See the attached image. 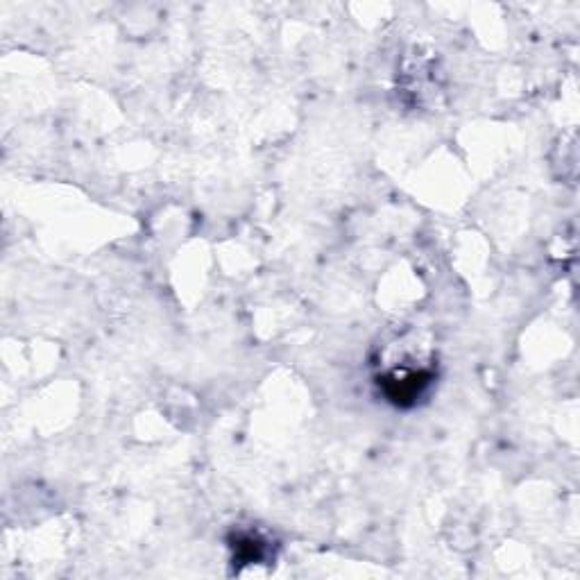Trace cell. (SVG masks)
Instances as JSON below:
<instances>
[{
    "instance_id": "1",
    "label": "cell",
    "mask_w": 580,
    "mask_h": 580,
    "mask_svg": "<svg viewBox=\"0 0 580 580\" xmlns=\"http://www.w3.org/2000/svg\"><path fill=\"white\" fill-rule=\"evenodd\" d=\"M433 381V372H404L402 377L390 374L388 379H383V390L392 404L397 406H413L417 397H422L426 386Z\"/></svg>"
}]
</instances>
